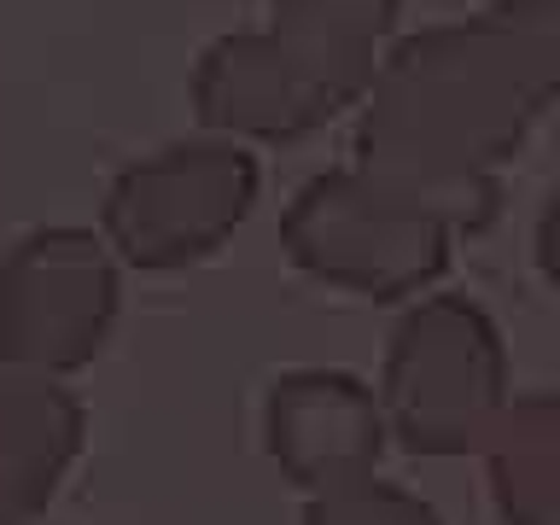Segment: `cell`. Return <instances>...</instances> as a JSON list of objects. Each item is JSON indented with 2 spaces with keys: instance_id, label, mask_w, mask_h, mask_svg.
I'll return each instance as SVG.
<instances>
[{
  "instance_id": "9",
  "label": "cell",
  "mask_w": 560,
  "mask_h": 525,
  "mask_svg": "<svg viewBox=\"0 0 560 525\" xmlns=\"http://www.w3.org/2000/svg\"><path fill=\"white\" fill-rule=\"evenodd\" d=\"M315 525H432V514L409 497H385V490H357L332 508H315Z\"/></svg>"
},
{
  "instance_id": "3",
  "label": "cell",
  "mask_w": 560,
  "mask_h": 525,
  "mask_svg": "<svg viewBox=\"0 0 560 525\" xmlns=\"http://www.w3.org/2000/svg\"><path fill=\"white\" fill-rule=\"evenodd\" d=\"M257 199V158L240 140H192L117 170L105 234L140 269H175L234 234Z\"/></svg>"
},
{
  "instance_id": "8",
  "label": "cell",
  "mask_w": 560,
  "mask_h": 525,
  "mask_svg": "<svg viewBox=\"0 0 560 525\" xmlns=\"http://www.w3.org/2000/svg\"><path fill=\"white\" fill-rule=\"evenodd\" d=\"M549 402H532L514 420V438L497 455V479L508 497V514L520 525H555V502H549Z\"/></svg>"
},
{
  "instance_id": "1",
  "label": "cell",
  "mask_w": 560,
  "mask_h": 525,
  "mask_svg": "<svg viewBox=\"0 0 560 525\" xmlns=\"http://www.w3.org/2000/svg\"><path fill=\"white\" fill-rule=\"evenodd\" d=\"M350 135V175L438 222H485L497 170L560 94V0H490L380 52Z\"/></svg>"
},
{
  "instance_id": "7",
  "label": "cell",
  "mask_w": 560,
  "mask_h": 525,
  "mask_svg": "<svg viewBox=\"0 0 560 525\" xmlns=\"http://www.w3.org/2000/svg\"><path fill=\"white\" fill-rule=\"evenodd\" d=\"M77 409L65 397H0V502L52 490V467L70 455Z\"/></svg>"
},
{
  "instance_id": "6",
  "label": "cell",
  "mask_w": 560,
  "mask_h": 525,
  "mask_svg": "<svg viewBox=\"0 0 560 525\" xmlns=\"http://www.w3.org/2000/svg\"><path fill=\"white\" fill-rule=\"evenodd\" d=\"M112 269L94 234L47 228L18 245L7 269V345L35 362H82L112 315Z\"/></svg>"
},
{
  "instance_id": "5",
  "label": "cell",
  "mask_w": 560,
  "mask_h": 525,
  "mask_svg": "<svg viewBox=\"0 0 560 525\" xmlns=\"http://www.w3.org/2000/svg\"><path fill=\"white\" fill-rule=\"evenodd\" d=\"M497 397V345L472 304L438 298L397 339L392 402L415 450H462L479 438Z\"/></svg>"
},
{
  "instance_id": "2",
  "label": "cell",
  "mask_w": 560,
  "mask_h": 525,
  "mask_svg": "<svg viewBox=\"0 0 560 525\" xmlns=\"http://www.w3.org/2000/svg\"><path fill=\"white\" fill-rule=\"evenodd\" d=\"M402 0H262V24L217 35L187 82L205 129L298 140L368 94Z\"/></svg>"
},
{
  "instance_id": "4",
  "label": "cell",
  "mask_w": 560,
  "mask_h": 525,
  "mask_svg": "<svg viewBox=\"0 0 560 525\" xmlns=\"http://www.w3.org/2000/svg\"><path fill=\"white\" fill-rule=\"evenodd\" d=\"M444 228L450 222L427 217V210L368 192L350 170H322L298 187L280 240H287L292 262H304L310 275L392 298L444 269Z\"/></svg>"
}]
</instances>
